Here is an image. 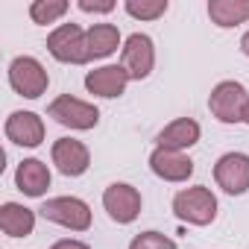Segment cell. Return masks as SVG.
Returning <instances> with one entry per match:
<instances>
[{"label": "cell", "mask_w": 249, "mask_h": 249, "mask_svg": "<svg viewBox=\"0 0 249 249\" xmlns=\"http://www.w3.org/2000/svg\"><path fill=\"white\" fill-rule=\"evenodd\" d=\"M243 123H246V126H249V108H246V117H243Z\"/></svg>", "instance_id": "obj_25"}, {"label": "cell", "mask_w": 249, "mask_h": 249, "mask_svg": "<svg viewBox=\"0 0 249 249\" xmlns=\"http://www.w3.org/2000/svg\"><path fill=\"white\" fill-rule=\"evenodd\" d=\"M199 135H202V129H199V123L194 117H176V120H170L167 126L156 135V144L161 150L185 153V150H191L199 141Z\"/></svg>", "instance_id": "obj_14"}, {"label": "cell", "mask_w": 249, "mask_h": 249, "mask_svg": "<svg viewBox=\"0 0 249 249\" xmlns=\"http://www.w3.org/2000/svg\"><path fill=\"white\" fill-rule=\"evenodd\" d=\"M208 108L220 123H243L249 108V91L237 79H223L208 94Z\"/></svg>", "instance_id": "obj_2"}, {"label": "cell", "mask_w": 249, "mask_h": 249, "mask_svg": "<svg viewBox=\"0 0 249 249\" xmlns=\"http://www.w3.org/2000/svg\"><path fill=\"white\" fill-rule=\"evenodd\" d=\"M123 9H126V15L135 18V21H159V18H164L170 3L167 0H126Z\"/></svg>", "instance_id": "obj_20"}, {"label": "cell", "mask_w": 249, "mask_h": 249, "mask_svg": "<svg viewBox=\"0 0 249 249\" xmlns=\"http://www.w3.org/2000/svg\"><path fill=\"white\" fill-rule=\"evenodd\" d=\"M47 117H53L56 123L76 132H88L100 123V108L94 103H85L73 94H59L50 106H47Z\"/></svg>", "instance_id": "obj_4"}, {"label": "cell", "mask_w": 249, "mask_h": 249, "mask_svg": "<svg viewBox=\"0 0 249 249\" xmlns=\"http://www.w3.org/2000/svg\"><path fill=\"white\" fill-rule=\"evenodd\" d=\"M0 229L9 237H27L36 229V211L21 202H3L0 205Z\"/></svg>", "instance_id": "obj_16"}, {"label": "cell", "mask_w": 249, "mask_h": 249, "mask_svg": "<svg viewBox=\"0 0 249 249\" xmlns=\"http://www.w3.org/2000/svg\"><path fill=\"white\" fill-rule=\"evenodd\" d=\"M129 249H179V246L161 231H141L129 240Z\"/></svg>", "instance_id": "obj_21"}, {"label": "cell", "mask_w": 249, "mask_h": 249, "mask_svg": "<svg viewBox=\"0 0 249 249\" xmlns=\"http://www.w3.org/2000/svg\"><path fill=\"white\" fill-rule=\"evenodd\" d=\"M68 9H71L68 0H33L30 3V18H33V24L47 27V24H56L59 18H65Z\"/></svg>", "instance_id": "obj_19"}, {"label": "cell", "mask_w": 249, "mask_h": 249, "mask_svg": "<svg viewBox=\"0 0 249 249\" xmlns=\"http://www.w3.org/2000/svg\"><path fill=\"white\" fill-rule=\"evenodd\" d=\"M38 214L56 226H65L71 231H88L91 229V205L79 196H53L44 199Z\"/></svg>", "instance_id": "obj_5"}, {"label": "cell", "mask_w": 249, "mask_h": 249, "mask_svg": "<svg viewBox=\"0 0 249 249\" xmlns=\"http://www.w3.org/2000/svg\"><path fill=\"white\" fill-rule=\"evenodd\" d=\"M208 18L220 30H231L249 21V0H208Z\"/></svg>", "instance_id": "obj_17"}, {"label": "cell", "mask_w": 249, "mask_h": 249, "mask_svg": "<svg viewBox=\"0 0 249 249\" xmlns=\"http://www.w3.org/2000/svg\"><path fill=\"white\" fill-rule=\"evenodd\" d=\"M150 170H153L159 179L179 185V182H188V179L194 176V161H191V156H185V153H173V150L156 147V150L150 153Z\"/></svg>", "instance_id": "obj_13"}, {"label": "cell", "mask_w": 249, "mask_h": 249, "mask_svg": "<svg viewBox=\"0 0 249 249\" xmlns=\"http://www.w3.org/2000/svg\"><path fill=\"white\" fill-rule=\"evenodd\" d=\"M214 182L229 196H240L249 191V156L246 153H226L214 164Z\"/></svg>", "instance_id": "obj_9"}, {"label": "cell", "mask_w": 249, "mask_h": 249, "mask_svg": "<svg viewBox=\"0 0 249 249\" xmlns=\"http://www.w3.org/2000/svg\"><path fill=\"white\" fill-rule=\"evenodd\" d=\"M50 249H91L85 240H76V237H65V240H56Z\"/></svg>", "instance_id": "obj_23"}, {"label": "cell", "mask_w": 249, "mask_h": 249, "mask_svg": "<svg viewBox=\"0 0 249 249\" xmlns=\"http://www.w3.org/2000/svg\"><path fill=\"white\" fill-rule=\"evenodd\" d=\"M114 0H79V9L85 12V15H108V12H114Z\"/></svg>", "instance_id": "obj_22"}, {"label": "cell", "mask_w": 249, "mask_h": 249, "mask_svg": "<svg viewBox=\"0 0 249 249\" xmlns=\"http://www.w3.org/2000/svg\"><path fill=\"white\" fill-rule=\"evenodd\" d=\"M240 50H243V56H249V30H246L243 38H240Z\"/></svg>", "instance_id": "obj_24"}, {"label": "cell", "mask_w": 249, "mask_h": 249, "mask_svg": "<svg viewBox=\"0 0 249 249\" xmlns=\"http://www.w3.org/2000/svg\"><path fill=\"white\" fill-rule=\"evenodd\" d=\"M9 85L15 94H21L27 100H38L41 94H47L50 76L36 56H15L9 65Z\"/></svg>", "instance_id": "obj_6"}, {"label": "cell", "mask_w": 249, "mask_h": 249, "mask_svg": "<svg viewBox=\"0 0 249 249\" xmlns=\"http://www.w3.org/2000/svg\"><path fill=\"white\" fill-rule=\"evenodd\" d=\"M129 73L123 71V65H103V68H94L85 73V88L88 94L94 97H103V100H114L126 91L129 85Z\"/></svg>", "instance_id": "obj_11"}, {"label": "cell", "mask_w": 249, "mask_h": 249, "mask_svg": "<svg viewBox=\"0 0 249 249\" xmlns=\"http://www.w3.org/2000/svg\"><path fill=\"white\" fill-rule=\"evenodd\" d=\"M103 208L106 214L120 223V226H129L138 220L141 208H144V199H141V191L129 182H111L106 191H103Z\"/></svg>", "instance_id": "obj_7"}, {"label": "cell", "mask_w": 249, "mask_h": 249, "mask_svg": "<svg viewBox=\"0 0 249 249\" xmlns=\"http://www.w3.org/2000/svg\"><path fill=\"white\" fill-rule=\"evenodd\" d=\"M173 214L188 226H211L217 220V196L205 185L182 188L173 196Z\"/></svg>", "instance_id": "obj_1"}, {"label": "cell", "mask_w": 249, "mask_h": 249, "mask_svg": "<svg viewBox=\"0 0 249 249\" xmlns=\"http://www.w3.org/2000/svg\"><path fill=\"white\" fill-rule=\"evenodd\" d=\"M53 176H50V167L41 161V159H24L15 170V188L24 194V196H44L47 188H50Z\"/></svg>", "instance_id": "obj_15"}, {"label": "cell", "mask_w": 249, "mask_h": 249, "mask_svg": "<svg viewBox=\"0 0 249 249\" xmlns=\"http://www.w3.org/2000/svg\"><path fill=\"white\" fill-rule=\"evenodd\" d=\"M85 36H88V56H91V62L111 56L123 44L120 41V30L114 24H94L91 30H85Z\"/></svg>", "instance_id": "obj_18"}, {"label": "cell", "mask_w": 249, "mask_h": 249, "mask_svg": "<svg viewBox=\"0 0 249 249\" xmlns=\"http://www.w3.org/2000/svg\"><path fill=\"white\" fill-rule=\"evenodd\" d=\"M6 138L18 147H38L44 141V120L36 111H12L6 117V126H3Z\"/></svg>", "instance_id": "obj_12"}, {"label": "cell", "mask_w": 249, "mask_h": 249, "mask_svg": "<svg viewBox=\"0 0 249 249\" xmlns=\"http://www.w3.org/2000/svg\"><path fill=\"white\" fill-rule=\"evenodd\" d=\"M50 159H53V164H56V170L62 173V176H82L88 167H91V153H88V147L82 144V141H76V138H59L56 144H53V150H50Z\"/></svg>", "instance_id": "obj_10"}, {"label": "cell", "mask_w": 249, "mask_h": 249, "mask_svg": "<svg viewBox=\"0 0 249 249\" xmlns=\"http://www.w3.org/2000/svg\"><path fill=\"white\" fill-rule=\"evenodd\" d=\"M120 65L129 73V79L141 82L156 68V44L147 33H132L120 47Z\"/></svg>", "instance_id": "obj_8"}, {"label": "cell", "mask_w": 249, "mask_h": 249, "mask_svg": "<svg viewBox=\"0 0 249 249\" xmlns=\"http://www.w3.org/2000/svg\"><path fill=\"white\" fill-rule=\"evenodd\" d=\"M47 50L62 65H88V36L79 24H59L47 36Z\"/></svg>", "instance_id": "obj_3"}]
</instances>
